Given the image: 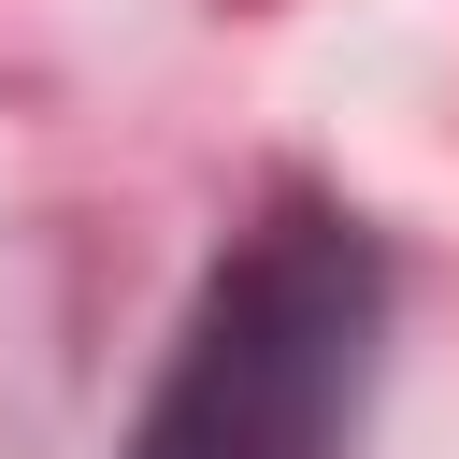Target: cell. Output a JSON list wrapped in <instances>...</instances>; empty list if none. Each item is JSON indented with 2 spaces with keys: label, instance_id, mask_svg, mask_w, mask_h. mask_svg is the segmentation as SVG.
Instances as JSON below:
<instances>
[{
  "label": "cell",
  "instance_id": "6da1fadb",
  "mask_svg": "<svg viewBox=\"0 0 459 459\" xmlns=\"http://www.w3.org/2000/svg\"><path fill=\"white\" fill-rule=\"evenodd\" d=\"M387 344V244L344 201H273L186 301L129 459H344Z\"/></svg>",
  "mask_w": 459,
  "mask_h": 459
}]
</instances>
